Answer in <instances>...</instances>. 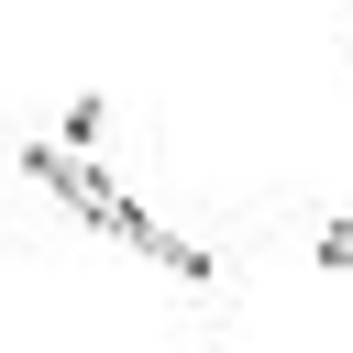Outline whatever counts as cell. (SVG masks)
<instances>
[{
	"label": "cell",
	"instance_id": "2",
	"mask_svg": "<svg viewBox=\"0 0 353 353\" xmlns=\"http://www.w3.org/2000/svg\"><path fill=\"white\" fill-rule=\"evenodd\" d=\"M320 265H353V221H331V232H320Z\"/></svg>",
	"mask_w": 353,
	"mask_h": 353
},
{
	"label": "cell",
	"instance_id": "1",
	"mask_svg": "<svg viewBox=\"0 0 353 353\" xmlns=\"http://www.w3.org/2000/svg\"><path fill=\"white\" fill-rule=\"evenodd\" d=\"M22 176H33V188H55V199H66L77 221H99L110 243L154 254L165 276H199V254H188V243H165V232H154V221L132 210V188H121V176H110V165H99L88 143H22Z\"/></svg>",
	"mask_w": 353,
	"mask_h": 353
}]
</instances>
